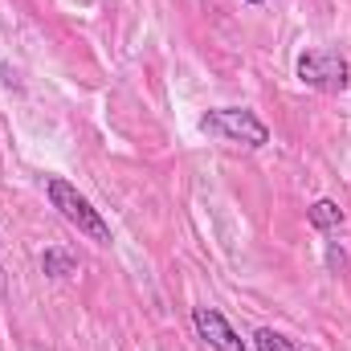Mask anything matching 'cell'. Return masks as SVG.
Returning <instances> with one entry per match:
<instances>
[{
  "label": "cell",
  "mask_w": 351,
  "mask_h": 351,
  "mask_svg": "<svg viewBox=\"0 0 351 351\" xmlns=\"http://www.w3.org/2000/svg\"><path fill=\"white\" fill-rule=\"evenodd\" d=\"M192 327L213 351H245V339L233 331V323L217 306H192Z\"/></svg>",
  "instance_id": "obj_4"
},
{
  "label": "cell",
  "mask_w": 351,
  "mask_h": 351,
  "mask_svg": "<svg viewBox=\"0 0 351 351\" xmlns=\"http://www.w3.org/2000/svg\"><path fill=\"white\" fill-rule=\"evenodd\" d=\"M41 269H45L49 278H78V269H82V265H78L74 254H66V250H58V245H53V250H45V254H41Z\"/></svg>",
  "instance_id": "obj_6"
},
{
  "label": "cell",
  "mask_w": 351,
  "mask_h": 351,
  "mask_svg": "<svg viewBox=\"0 0 351 351\" xmlns=\"http://www.w3.org/2000/svg\"><path fill=\"white\" fill-rule=\"evenodd\" d=\"M241 4H265V0H241Z\"/></svg>",
  "instance_id": "obj_9"
},
{
  "label": "cell",
  "mask_w": 351,
  "mask_h": 351,
  "mask_svg": "<svg viewBox=\"0 0 351 351\" xmlns=\"http://www.w3.org/2000/svg\"><path fill=\"white\" fill-rule=\"evenodd\" d=\"M298 82L319 94H343L351 86V62L339 49H302L294 62Z\"/></svg>",
  "instance_id": "obj_3"
},
{
  "label": "cell",
  "mask_w": 351,
  "mask_h": 351,
  "mask_svg": "<svg viewBox=\"0 0 351 351\" xmlns=\"http://www.w3.org/2000/svg\"><path fill=\"white\" fill-rule=\"evenodd\" d=\"M327 269H331V274H343V269H348V254H343L339 241H327Z\"/></svg>",
  "instance_id": "obj_8"
},
{
  "label": "cell",
  "mask_w": 351,
  "mask_h": 351,
  "mask_svg": "<svg viewBox=\"0 0 351 351\" xmlns=\"http://www.w3.org/2000/svg\"><path fill=\"white\" fill-rule=\"evenodd\" d=\"M0 278H4V262H0Z\"/></svg>",
  "instance_id": "obj_10"
},
{
  "label": "cell",
  "mask_w": 351,
  "mask_h": 351,
  "mask_svg": "<svg viewBox=\"0 0 351 351\" xmlns=\"http://www.w3.org/2000/svg\"><path fill=\"white\" fill-rule=\"evenodd\" d=\"M254 348L258 351H302L294 339H286V335L274 331V327H258V331H254Z\"/></svg>",
  "instance_id": "obj_7"
},
{
  "label": "cell",
  "mask_w": 351,
  "mask_h": 351,
  "mask_svg": "<svg viewBox=\"0 0 351 351\" xmlns=\"http://www.w3.org/2000/svg\"><path fill=\"white\" fill-rule=\"evenodd\" d=\"M45 196H49V204L62 213L66 225H74V229H78L82 237H90L94 245H110V225L102 221V213L90 204L66 176H49V180H45Z\"/></svg>",
  "instance_id": "obj_2"
},
{
  "label": "cell",
  "mask_w": 351,
  "mask_h": 351,
  "mask_svg": "<svg viewBox=\"0 0 351 351\" xmlns=\"http://www.w3.org/2000/svg\"><path fill=\"white\" fill-rule=\"evenodd\" d=\"M306 221H311V229H319V233H339L343 221H348V213L339 208V200L323 196V200H315V204L306 208Z\"/></svg>",
  "instance_id": "obj_5"
},
{
  "label": "cell",
  "mask_w": 351,
  "mask_h": 351,
  "mask_svg": "<svg viewBox=\"0 0 351 351\" xmlns=\"http://www.w3.org/2000/svg\"><path fill=\"white\" fill-rule=\"evenodd\" d=\"M200 131L208 139H221V143H233V147H250V152L269 143V127L250 106H213V110L200 114Z\"/></svg>",
  "instance_id": "obj_1"
}]
</instances>
